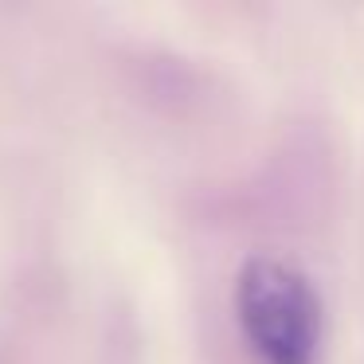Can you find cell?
Wrapping results in <instances>:
<instances>
[{
	"instance_id": "6da1fadb",
	"label": "cell",
	"mask_w": 364,
	"mask_h": 364,
	"mask_svg": "<svg viewBox=\"0 0 364 364\" xmlns=\"http://www.w3.org/2000/svg\"><path fill=\"white\" fill-rule=\"evenodd\" d=\"M235 321L262 364H317L321 298L298 262L251 255L235 274Z\"/></svg>"
}]
</instances>
